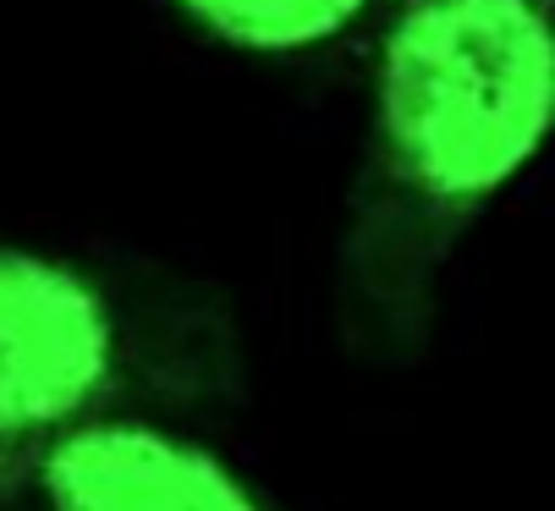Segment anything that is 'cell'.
<instances>
[{
  "mask_svg": "<svg viewBox=\"0 0 555 511\" xmlns=\"http://www.w3.org/2000/svg\"><path fill=\"white\" fill-rule=\"evenodd\" d=\"M555 149V0H385L336 242V335L402 369L435 341L467 237Z\"/></svg>",
  "mask_w": 555,
  "mask_h": 511,
  "instance_id": "1",
  "label": "cell"
},
{
  "mask_svg": "<svg viewBox=\"0 0 555 511\" xmlns=\"http://www.w3.org/2000/svg\"><path fill=\"white\" fill-rule=\"evenodd\" d=\"M248 396V335L209 276L0 237V473L89 418L215 423Z\"/></svg>",
  "mask_w": 555,
  "mask_h": 511,
  "instance_id": "2",
  "label": "cell"
},
{
  "mask_svg": "<svg viewBox=\"0 0 555 511\" xmlns=\"http://www.w3.org/2000/svg\"><path fill=\"white\" fill-rule=\"evenodd\" d=\"M0 511H292L204 423L111 412L0 473Z\"/></svg>",
  "mask_w": 555,
  "mask_h": 511,
  "instance_id": "3",
  "label": "cell"
},
{
  "mask_svg": "<svg viewBox=\"0 0 555 511\" xmlns=\"http://www.w3.org/2000/svg\"><path fill=\"white\" fill-rule=\"evenodd\" d=\"M209 39L248 55H320L369 34L385 0H171Z\"/></svg>",
  "mask_w": 555,
  "mask_h": 511,
  "instance_id": "4",
  "label": "cell"
}]
</instances>
